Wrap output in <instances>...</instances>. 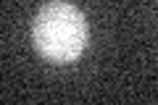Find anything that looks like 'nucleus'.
<instances>
[{
    "label": "nucleus",
    "mask_w": 158,
    "mask_h": 105,
    "mask_svg": "<svg viewBox=\"0 0 158 105\" xmlns=\"http://www.w3.org/2000/svg\"><path fill=\"white\" fill-rule=\"evenodd\" d=\"M32 42L42 58L53 63H71L87 45V21L77 6L50 0L32 21Z\"/></svg>",
    "instance_id": "f257e3e1"
}]
</instances>
